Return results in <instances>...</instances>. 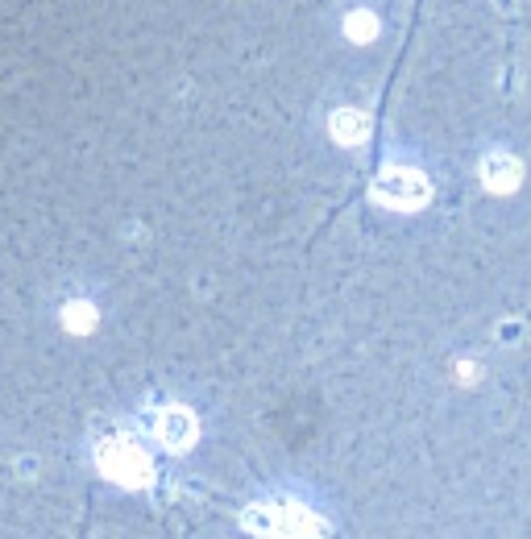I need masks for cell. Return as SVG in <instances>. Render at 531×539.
Masks as SVG:
<instances>
[{
    "instance_id": "cell-5",
    "label": "cell",
    "mask_w": 531,
    "mask_h": 539,
    "mask_svg": "<svg viewBox=\"0 0 531 539\" xmlns=\"http://www.w3.org/2000/svg\"><path fill=\"white\" fill-rule=\"evenodd\" d=\"M519 162L511 158V154H490L486 162H482V183H486V191H494V195H507V191H515L519 187Z\"/></svg>"
},
{
    "instance_id": "cell-7",
    "label": "cell",
    "mask_w": 531,
    "mask_h": 539,
    "mask_svg": "<svg viewBox=\"0 0 531 539\" xmlns=\"http://www.w3.org/2000/svg\"><path fill=\"white\" fill-rule=\"evenodd\" d=\"M63 324L71 328V332H92V324H96V303H88V299H67L63 303Z\"/></svg>"
},
{
    "instance_id": "cell-4",
    "label": "cell",
    "mask_w": 531,
    "mask_h": 539,
    "mask_svg": "<svg viewBox=\"0 0 531 539\" xmlns=\"http://www.w3.org/2000/svg\"><path fill=\"white\" fill-rule=\"evenodd\" d=\"M154 432H158V444H162V448L183 452V448L195 444V436H200V423H195V415H191L187 407H162Z\"/></svg>"
},
{
    "instance_id": "cell-8",
    "label": "cell",
    "mask_w": 531,
    "mask_h": 539,
    "mask_svg": "<svg viewBox=\"0 0 531 539\" xmlns=\"http://www.w3.org/2000/svg\"><path fill=\"white\" fill-rule=\"evenodd\" d=\"M374 30H378V21H374V13H366V9L349 13V21H345V34H349L353 42H370Z\"/></svg>"
},
{
    "instance_id": "cell-3",
    "label": "cell",
    "mask_w": 531,
    "mask_h": 539,
    "mask_svg": "<svg viewBox=\"0 0 531 539\" xmlns=\"http://www.w3.org/2000/svg\"><path fill=\"white\" fill-rule=\"evenodd\" d=\"M428 179L411 166H386L382 175L374 179V200L382 208H395V212H411V208H424L428 204Z\"/></svg>"
},
{
    "instance_id": "cell-2",
    "label": "cell",
    "mask_w": 531,
    "mask_h": 539,
    "mask_svg": "<svg viewBox=\"0 0 531 539\" xmlns=\"http://www.w3.org/2000/svg\"><path fill=\"white\" fill-rule=\"evenodd\" d=\"M100 469L113 481H121V486H146V481H150L146 448L137 444L133 436H125V432H113L100 444Z\"/></svg>"
},
{
    "instance_id": "cell-6",
    "label": "cell",
    "mask_w": 531,
    "mask_h": 539,
    "mask_svg": "<svg viewBox=\"0 0 531 539\" xmlns=\"http://www.w3.org/2000/svg\"><path fill=\"white\" fill-rule=\"evenodd\" d=\"M328 129H332V137H337L341 146H361V141L370 137V117L366 112H357V108H337L328 117Z\"/></svg>"
},
{
    "instance_id": "cell-1",
    "label": "cell",
    "mask_w": 531,
    "mask_h": 539,
    "mask_svg": "<svg viewBox=\"0 0 531 539\" xmlns=\"http://www.w3.org/2000/svg\"><path fill=\"white\" fill-rule=\"evenodd\" d=\"M245 527L258 535H324V523L295 502H262L245 510Z\"/></svg>"
}]
</instances>
